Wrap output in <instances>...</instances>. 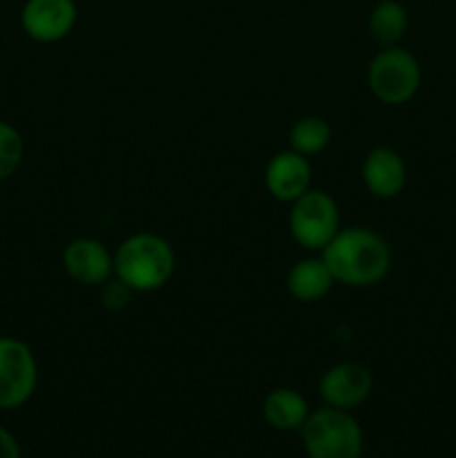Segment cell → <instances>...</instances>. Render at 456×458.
<instances>
[{
    "instance_id": "3957f363",
    "label": "cell",
    "mask_w": 456,
    "mask_h": 458,
    "mask_svg": "<svg viewBox=\"0 0 456 458\" xmlns=\"http://www.w3.org/2000/svg\"><path fill=\"white\" fill-rule=\"evenodd\" d=\"M300 432L308 458H360L365 445L360 423L329 405L311 411Z\"/></svg>"
},
{
    "instance_id": "277c9868",
    "label": "cell",
    "mask_w": 456,
    "mask_h": 458,
    "mask_svg": "<svg viewBox=\"0 0 456 458\" xmlns=\"http://www.w3.org/2000/svg\"><path fill=\"white\" fill-rule=\"evenodd\" d=\"M423 72L411 52L398 47H383L367 67L369 92L384 106H402L420 89Z\"/></svg>"
},
{
    "instance_id": "d6986e66",
    "label": "cell",
    "mask_w": 456,
    "mask_h": 458,
    "mask_svg": "<svg viewBox=\"0 0 456 458\" xmlns=\"http://www.w3.org/2000/svg\"><path fill=\"white\" fill-rule=\"evenodd\" d=\"M201 3H204V0H201Z\"/></svg>"
},
{
    "instance_id": "8992f818",
    "label": "cell",
    "mask_w": 456,
    "mask_h": 458,
    "mask_svg": "<svg viewBox=\"0 0 456 458\" xmlns=\"http://www.w3.org/2000/svg\"><path fill=\"white\" fill-rule=\"evenodd\" d=\"M38 387V362L27 343L0 335V410H18Z\"/></svg>"
},
{
    "instance_id": "7c38bea8",
    "label": "cell",
    "mask_w": 456,
    "mask_h": 458,
    "mask_svg": "<svg viewBox=\"0 0 456 458\" xmlns=\"http://www.w3.org/2000/svg\"><path fill=\"white\" fill-rule=\"evenodd\" d=\"M335 284L329 267L322 258L298 259L286 276V291L298 302H317Z\"/></svg>"
},
{
    "instance_id": "7a4b0ae2",
    "label": "cell",
    "mask_w": 456,
    "mask_h": 458,
    "mask_svg": "<svg viewBox=\"0 0 456 458\" xmlns=\"http://www.w3.org/2000/svg\"><path fill=\"white\" fill-rule=\"evenodd\" d=\"M177 268L174 249L156 233H134L114 250V277L134 293H152L168 284Z\"/></svg>"
},
{
    "instance_id": "2e32d148",
    "label": "cell",
    "mask_w": 456,
    "mask_h": 458,
    "mask_svg": "<svg viewBox=\"0 0 456 458\" xmlns=\"http://www.w3.org/2000/svg\"><path fill=\"white\" fill-rule=\"evenodd\" d=\"M25 157V141L22 134L12 123L0 119V182L13 177L18 173Z\"/></svg>"
},
{
    "instance_id": "52a82bcc",
    "label": "cell",
    "mask_w": 456,
    "mask_h": 458,
    "mask_svg": "<svg viewBox=\"0 0 456 458\" xmlns=\"http://www.w3.org/2000/svg\"><path fill=\"white\" fill-rule=\"evenodd\" d=\"M317 389H320V398L325 401V405L351 411L365 405L367 398L371 396L374 376L362 362H338L322 374Z\"/></svg>"
},
{
    "instance_id": "9a60e30c",
    "label": "cell",
    "mask_w": 456,
    "mask_h": 458,
    "mask_svg": "<svg viewBox=\"0 0 456 458\" xmlns=\"http://www.w3.org/2000/svg\"><path fill=\"white\" fill-rule=\"evenodd\" d=\"M331 137H334L331 125L322 116H302L291 128L289 146L291 150L300 152V155L313 157L329 148Z\"/></svg>"
},
{
    "instance_id": "e0dca14e",
    "label": "cell",
    "mask_w": 456,
    "mask_h": 458,
    "mask_svg": "<svg viewBox=\"0 0 456 458\" xmlns=\"http://www.w3.org/2000/svg\"><path fill=\"white\" fill-rule=\"evenodd\" d=\"M132 295L134 291L125 282H121L119 277H110L106 284H101V307L112 313L123 311L132 302Z\"/></svg>"
},
{
    "instance_id": "ba28073f",
    "label": "cell",
    "mask_w": 456,
    "mask_h": 458,
    "mask_svg": "<svg viewBox=\"0 0 456 458\" xmlns=\"http://www.w3.org/2000/svg\"><path fill=\"white\" fill-rule=\"evenodd\" d=\"M79 21L74 0H25L21 25L36 43H58L67 38Z\"/></svg>"
},
{
    "instance_id": "5bb4252c",
    "label": "cell",
    "mask_w": 456,
    "mask_h": 458,
    "mask_svg": "<svg viewBox=\"0 0 456 458\" xmlns=\"http://www.w3.org/2000/svg\"><path fill=\"white\" fill-rule=\"evenodd\" d=\"M410 27V13L398 0H380L369 13V34L380 47H393Z\"/></svg>"
},
{
    "instance_id": "9c48e42d",
    "label": "cell",
    "mask_w": 456,
    "mask_h": 458,
    "mask_svg": "<svg viewBox=\"0 0 456 458\" xmlns=\"http://www.w3.org/2000/svg\"><path fill=\"white\" fill-rule=\"evenodd\" d=\"M63 268L76 284L101 286L114 276V255L94 237H79L63 250Z\"/></svg>"
},
{
    "instance_id": "4fadbf2b",
    "label": "cell",
    "mask_w": 456,
    "mask_h": 458,
    "mask_svg": "<svg viewBox=\"0 0 456 458\" xmlns=\"http://www.w3.org/2000/svg\"><path fill=\"white\" fill-rule=\"evenodd\" d=\"M308 414V403L307 398L300 392L291 387H277L273 392L266 394L262 403V416L273 429H280V432H295V429H302V425L307 423Z\"/></svg>"
},
{
    "instance_id": "8fae6325",
    "label": "cell",
    "mask_w": 456,
    "mask_h": 458,
    "mask_svg": "<svg viewBox=\"0 0 456 458\" xmlns=\"http://www.w3.org/2000/svg\"><path fill=\"white\" fill-rule=\"evenodd\" d=\"M362 183L378 199H393L407 183V165L389 146H376L362 159Z\"/></svg>"
},
{
    "instance_id": "5b68a950",
    "label": "cell",
    "mask_w": 456,
    "mask_h": 458,
    "mask_svg": "<svg viewBox=\"0 0 456 458\" xmlns=\"http://www.w3.org/2000/svg\"><path fill=\"white\" fill-rule=\"evenodd\" d=\"M289 231L295 244L320 253L340 231L338 201L326 191L311 188L291 204Z\"/></svg>"
},
{
    "instance_id": "ac0fdd59",
    "label": "cell",
    "mask_w": 456,
    "mask_h": 458,
    "mask_svg": "<svg viewBox=\"0 0 456 458\" xmlns=\"http://www.w3.org/2000/svg\"><path fill=\"white\" fill-rule=\"evenodd\" d=\"M0 458H22L16 437L0 425Z\"/></svg>"
},
{
    "instance_id": "30bf717a",
    "label": "cell",
    "mask_w": 456,
    "mask_h": 458,
    "mask_svg": "<svg viewBox=\"0 0 456 458\" xmlns=\"http://www.w3.org/2000/svg\"><path fill=\"white\" fill-rule=\"evenodd\" d=\"M264 186L268 195L284 204H293L298 197L311 191V164L308 157L295 150H282L268 159L264 170Z\"/></svg>"
},
{
    "instance_id": "6da1fadb",
    "label": "cell",
    "mask_w": 456,
    "mask_h": 458,
    "mask_svg": "<svg viewBox=\"0 0 456 458\" xmlns=\"http://www.w3.org/2000/svg\"><path fill=\"white\" fill-rule=\"evenodd\" d=\"M338 284L374 286L392 271V249L376 231L365 226L340 228L334 240L320 250Z\"/></svg>"
}]
</instances>
